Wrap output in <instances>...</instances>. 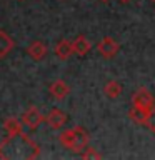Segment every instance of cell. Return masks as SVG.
Listing matches in <instances>:
<instances>
[{
	"label": "cell",
	"instance_id": "1",
	"mask_svg": "<svg viewBox=\"0 0 155 160\" xmlns=\"http://www.w3.org/2000/svg\"><path fill=\"white\" fill-rule=\"evenodd\" d=\"M40 147L23 132L0 142V158H37Z\"/></svg>",
	"mask_w": 155,
	"mask_h": 160
},
{
	"label": "cell",
	"instance_id": "2",
	"mask_svg": "<svg viewBox=\"0 0 155 160\" xmlns=\"http://www.w3.org/2000/svg\"><path fill=\"white\" fill-rule=\"evenodd\" d=\"M88 132L85 130L83 127H80V125H77V127L73 128H65L62 133L58 135V142L62 147H65L67 150H70V152H75V153H80L82 150L88 145Z\"/></svg>",
	"mask_w": 155,
	"mask_h": 160
},
{
	"label": "cell",
	"instance_id": "3",
	"mask_svg": "<svg viewBox=\"0 0 155 160\" xmlns=\"http://www.w3.org/2000/svg\"><path fill=\"white\" fill-rule=\"evenodd\" d=\"M43 113L40 112L38 107H35V105H32V107H28L27 110L23 112L22 118H20V122H22L23 127H27L28 130H37L40 127V123L43 122Z\"/></svg>",
	"mask_w": 155,
	"mask_h": 160
},
{
	"label": "cell",
	"instance_id": "4",
	"mask_svg": "<svg viewBox=\"0 0 155 160\" xmlns=\"http://www.w3.org/2000/svg\"><path fill=\"white\" fill-rule=\"evenodd\" d=\"M97 50H98V53L102 55L103 58H113L115 55L118 53L120 45H118L117 40L112 38V37H103L97 43Z\"/></svg>",
	"mask_w": 155,
	"mask_h": 160
},
{
	"label": "cell",
	"instance_id": "5",
	"mask_svg": "<svg viewBox=\"0 0 155 160\" xmlns=\"http://www.w3.org/2000/svg\"><path fill=\"white\" fill-rule=\"evenodd\" d=\"M132 105H137V107H142V108H147V110L153 108V105H155L153 95L150 93L145 87L138 88L132 97Z\"/></svg>",
	"mask_w": 155,
	"mask_h": 160
},
{
	"label": "cell",
	"instance_id": "6",
	"mask_svg": "<svg viewBox=\"0 0 155 160\" xmlns=\"http://www.w3.org/2000/svg\"><path fill=\"white\" fill-rule=\"evenodd\" d=\"M45 122H47V125L52 130H58V128H62L65 123H67V113L63 112V110H60V108H52L50 112L47 113V117L43 118Z\"/></svg>",
	"mask_w": 155,
	"mask_h": 160
},
{
	"label": "cell",
	"instance_id": "7",
	"mask_svg": "<svg viewBox=\"0 0 155 160\" xmlns=\"http://www.w3.org/2000/svg\"><path fill=\"white\" fill-rule=\"evenodd\" d=\"M53 53H55V57H57L58 60H62V62L68 60L70 57H72V53H73L72 40H68V38H60L58 42L55 43V47H53Z\"/></svg>",
	"mask_w": 155,
	"mask_h": 160
},
{
	"label": "cell",
	"instance_id": "8",
	"mask_svg": "<svg viewBox=\"0 0 155 160\" xmlns=\"http://www.w3.org/2000/svg\"><path fill=\"white\" fill-rule=\"evenodd\" d=\"M27 53L33 62H40V60H43L45 57H47L48 48L42 40H33V42L27 47Z\"/></svg>",
	"mask_w": 155,
	"mask_h": 160
},
{
	"label": "cell",
	"instance_id": "9",
	"mask_svg": "<svg viewBox=\"0 0 155 160\" xmlns=\"http://www.w3.org/2000/svg\"><path fill=\"white\" fill-rule=\"evenodd\" d=\"M48 93H50V97L55 98V100H63L70 93V87L65 83V80L58 78V80H53V82L50 83Z\"/></svg>",
	"mask_w": 155,
	"mask_h": 160
},
{
	"label": "cell",
	"instance_id": "10",
	"mask_svg": "<svg viewBox=\"0 0 155 160\" xmlns=\"http://www.w3.org/2000/svg\"><path fill=\"white\" fill-rule=\"evenodd\" d=\"M72 48H73V53L75 55L83 57V55H87L90 52L92 43H90V40L85 37V35H77V37L72 40Z\"/></svg>",
	"mask_w": 155,
	"mask_h": 160
},
{
	"label": "cell",
	"instance_id": "11",
	"mask_svg": "<svg viewBox=\"0 0 155 160\" xmlns=\"http://www.w3.org/2000/svg\"><path fill=\"white\" fill-rule=\"evenodd\" d=\"M3 128L7 132V137H15V135L22 133L23 132V125L18 118L15 117H8L3 120Z\"/></svg>",
	"mask_w": 155,
	"mask_h": 160
},
{
	"label": "cell",
	"instance_id": "12",
	"mask_svg": "<svg viewBox=\"0 0 155 160\" xmlns=\"http://www.w3.org/2000/svg\"><path fill=\"white\" fill-rule=\"evenodd\" d=\"M13 47H15V40L5 30H0V58L7 57L13 50Z\"/></svg>",
	"mask_w": 155,
	"mask_h": 160
},
{
	"label": "cell",
	"instance_id": "13",
	"mask_svg": "<svg viewBox=\"0 0 155 160\" xmlns=\"http://www.w3.org/2000/svg\"><path fill=\"white\" fill-rule=\"evenodd\" d=\"M147 115H148V110L142 108V107H137V105H132L130 110H128V118L137 125H145Z\"/></svg>",
	"mask_w": 155,
	"mask_h": 160
},
{
	"label": "cell",
	"instance_id": "14",
	"mask_svg": "<svg viewBox=\"0 0 155 160\" xmlns=\"http://www.w3.org/2000/svg\"><path fill=\"white\" fill-rule=\"evenodd\" d=\"M122 90H123L122 83L117 82V80H110V82L105 83L103 93L107 95L108 98H117V97H120V95H122Z\"/></svg>",
	"mask_w": 155,
	"mask_h": 160
},
{
	"label": "cell",
	"instance_id": "15",
	"mask_svg": "<svg viewBox=\"0 0 155 160\" xmlns=\"http://www.w3.org/2000/svg\"><path fill=\"white\" fill-rule=\"evenodd\" d=\"M80 153H82V158H85V160H88V158H95V160L102 158V155H100L93 147H88V145H87V147H85Z\"/></svg>",
	"mask_w": 155,
	"mask_h": 160
},
{
	"label": "cell",
	"instance_id": "16",
	"mask_svg": "<svg viewBox=\"0 0 155 160\" xmlns=\"http://www.w3.org/2000/svg\"><path fill=\"white\" fill-rule=\"evenodd\" d=\"M145 125L148 127L150 132L155 133V108H150V110H148V115H147V120H145Z\"/></svg>",
	"mask_w": 155,
	"mask_h": 160
},
{
	"label": "cell",
	"instance_id": "17",
	"mask_svg": "<svg viewBox=\"0 0 155 160\" xmlns=\"http://www.w3.org/2000/svg\"><path fill=\"white\" fill-rule=\"evenodd\" d=\"M120 2H122V3H127V2H130V0H120Z\"/></svg>",
	"mask_w": 155,
	"mask_h": 160
},
{
	"label": "cell",
	"instance_id": "18",
	"mask_svg": "<svg viewBox=\"0 0 155 160\" xmlns=\"http://www.w3.org/2000/svg\"><path fill=\"white\" fill-rule=\"evenodd\" d=\"M100 2H108V0H100Z\"/></svg>",
	"mask_w": 155,
	"mask_h": 160
},
{
	"label": "cell",
	"instance_id": "19",
	"mask_svg": "<svg viewBox=\"0 0 155 160\" xmlns=\"http://www.w3.org/2000/svg\"><path fill=\"white\" fill-rule=\"evenodd\" d=\"M20 2H23V0H20Z\"/></svg>",
	"mask_w": 155,
	"mask_h": 160
},
{
	"label": "cell",
	"instance_id": "20",
	"mask_svg": "<svg viewBox=\"0 0 155 160\" xmlns=\"http://www.w3.org/2000/svg\"><path fill=\"white\" fill-rule=\"evenodd\" d=\"M153 2H155V0H153Z\"/></svg>",
	"mask_w": 155,
	"mask_h": 160
}]
</instances>
